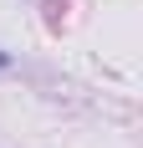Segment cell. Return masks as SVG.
<instances>
[{"label": "cell", "mask_w": 143, "mask_h": 148, "mask_svg": "<svg viewBox=\"0 0 143 148\" xmlns=\"http://www.w3.org/2000/svg\"><path fill=\"white\" fill-rule=\"evenodd\" d=\"M0 66H5V56H0Z\"/></svg>", "instance_id": "6da1fadb"}]
</instances>
